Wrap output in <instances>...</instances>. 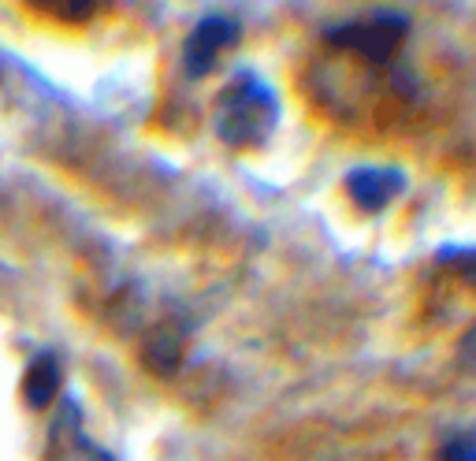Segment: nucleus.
<instances>
[{
  "mask_svg": "<svg viewBox=\"0 0 476 461\" xmlns=\"http://www.w3.org/2000/svg\"><path fill=\"white\" fill-rule=\"evenodd\" d=\"M280 127V97L257 71H234L216 101V134L234 149H253Z\"/></svg>",
  "mask_w": 476,
  "mask_h": 461,
  "instance_id": "f257e3e1",
  "label": "nucleus"
},
{
  "mask_svg": "<svg viewBox=\"0 0 476 461\" xmlns=\"http://www.w3.org/2000/svg\"><path fill=\"white\" fill-rule=\"evenodd\" d=\"M406 34H409L406 15H399V11H372V15L332 26L324 37L335 52H346V56H357V60L372 63V68H383L402 49Z\"/></svg>",
  "mask_w": 476,
  "mask_h": 461,
  "instance_id": "f03ea898",
  "label": "nucleus"
},
{
  "mask_svg": "<svg viewBox=\"0 0 476 461\" xmlns=\"http://www.w3.org/2000/svg\"><path fill=\"white\" fill-rule=\"evenodd\" d=\"M238 42H242V26H238V19L223 15V11H213V15L197 19L194 30L187 34V45H182L187 75L205 78L220 63L223 52H231Z\"/></svg>",
  "mask_w": 476,
  "mask_h": 461,
  "instance_id": "7ed1b4c3",
  "label": "nucleus"
},
{
  "mask_svg": "<svg viewBox=\"0 0 476 461\" xmlns=\"http://www.w3.org/2000/svg\"><path fill=\"white\" fill-rule=\"evenodd\" d=\"M346 190L361 213H383L406 190V175L399 168H353Z\"/></svg>",
  "mask_w": 476,
  "mask_h": 461,
  "instance_id": "20e7f679",
  "label": "nucleus"
},
{
  "mask_svg": "<svg viewBox=\"0 0 476 461\" xmlns=\"http://www.w3.org/2000/svg\"><path fill=\"white\" fill-rule=\"evenodd\" d=\"M60 391V361L52 353H42L34 358V365L26 368V379H23V394L34 410H45V405L56 398Z\"/></svg>",
  "mask_w": 476,
  "mask_h": 461,
  "instance_id": "39448f33",
  "label": "nucleus"
},
{
  "mask_svg": "<svg viewBox=\"0 0 476 461\" xmlns=\"http://www.w3.org/2000/svg\"><path fill=\"white\" fill-rule=\"evenodd\" d=\"M23 4H30L37 15H49L56 23H86V19H94L108 0H23Z\"/></svg>",
  "mask_w": 476,
  "mask_h": 461,
  "instance_id": "423d86ee",
  "label": "nucleus"
},
{
  "mask_svg": "<svg viewBox=\"0 0 476 461\" xmlns=\"http://www.w3.org/2000/svg\"><path fill=\"white\" fill-rule=\"evenodd\" d=\"M451 257H454L451 265L458 268V275H461V279L476 283V246H472V249H454Z\"/></svg>",
  "mask_w": 476,
  "mask_h": 461,
  "instance_id": "0eeeda50",
  "label": "nucleus"
},
{
  "mask_svg": "<svg viewBox=\"0 0 476 461\" xmlns=\"http://www.w3.org/2000/svg\"><path fill=\"white\" fill-rule=\"evenodd\" d=\"M446 461H476V446L472 443H454L446 450Z\"/></svg>",
  "mask_w": 476,
  "mask_h": 461,
  "instance_id": "6e6552de",
  "label": "nucleus"
}]
</instances>
